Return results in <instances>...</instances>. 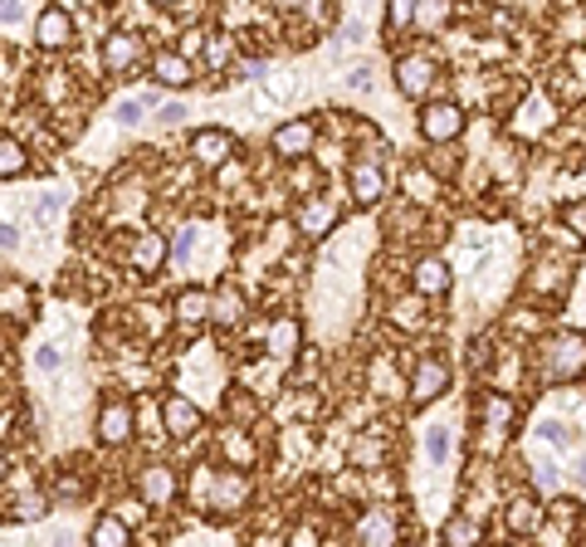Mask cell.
<instances>
[{
  "mask_svg": "<svg viewBox=\"0 0 586 547\" xmlns=\"http://www.w3.org/2000/svg\"><path fill=\"white\" fill-rule=\"evenodd\" d=\"M68 39H74V15H68L64 5H49L44 15L35 20V44L39 49H68Z\"/></svg>",
  "mask_w": 586,
  "mask_h": 547,
  "instance_id": "4fadbf2b",
  "label": "cell"
},
{
  "mask_svg": "<svg viewBox=\"0 0 586 547\" xmlns=\"http://www.w3.org/2000/svg\"><path fill=\"white\" fill-rule=\"evenodd\" d=\"M29 289L25 283H15V279H5V318H29Z\"/></svg>",
  "mask_w": 586,
  "mask_h": 547,
  "instance_id": "1f68e13d",
  "label": "cell"
},
{
  "mask_svg": "<svg viewBox=\"0 0 586 547\" xmlns=\"http://www.w3.org/2000/svg\"><path fill=\"white\" fill-rule=\"evenodd\" d=\"M406 186L420 195V201H435V176L420 171V166H416V171H406Z\"/></svg>",
  "mask_w": 586,
  "mask_h": 547,
  "instance_id": "d590c367",
  "label": "cell"
},
{
  "mask_svg": "<svg viewBox=\"0 0 586 547\" xmlns=\"http://www.w3.org/2000/svg\"><path fill=\"white\" fill-rule=\"evenodd\" d=\"M0 20H5V29L20 25V0H0Z\"/></svg>",
  "mask_w": 586,
  "mask_h": 547,
  "instance_id": "7bdbcfd3",
  "label": "cell"
},
{
  "mask_svg": "<svg viewBox=\"0 0 586 547\" xmlns=\"http://www.w3.org/2000/svg\"><path fill=\"white\" fill-rule=\"evenodd\" d=\"M347 88H352V93H367V88H371V68H347Z\"/></svg>",
  "mask_w": 586,
  "mask_h": 547,
  "instance_id": "60d3db41",
  "label": "cell"
},
{
  "mask_svg": "<svg viewBox=\"0 0 586 547\" xmlns=\"http://www.w3.org/2000/svg\"><path fill=\"white\" fill-rule=\"evenodd\" d=\"M357 537L361 543H396V523H391L386 513H367L357 523Z\"/></svg>",
  "mask_w": 586,
  "mask_h": 547,
  "instance_id": "4316f807",
  "label": "cell"
},
{
  "mask_svg": "<svg viewBox=\"0 0 586 547\" xmlns=\"http://www.w3.org/2000/svg\"><path fill=\"white\" fill-rule=\"evenodd\" d=\"M240 318H244L240 289H220V293H215V308H211V322H215V328H234Z\"/></svg>",
  "mask_w": 586,
  "mask_h": 547,
  "instance_id": "d4e9b609",
  "label": "cell"
},
{
  "mask_svg": "<svg viewBox=\"0 0 586 547\" xmlns=\"http://www.w3.org/2000/svg\"><path fill=\"white\" fill-rule=\"evenodd\" d=\"M230 156H234V137L225 132V127H201V132L191 137V162L205 166V171L230 166Z\"/></svg>",
  "mask_w": 586,
  "mask_h": 547,
  "instance_id": "52a82bcc",
  "label": "cell"
},
{
  "mask_svg": "<svg viewBox=\"0 0 586 547\" xmlns=\"http://www.w3.org/2000/svg\"><path fill=\"white\" fill-rule=\"evenodd\" d=\"M186 113H191L186 103H162V107H156V123H162V127H176Z\"/></svg>",
  "mask_w": 586,
  "mask_h": 547,
  "instance_id": "ab89813d",
  "label": "cell"
},
{
  "mask_svg": "<svg viewBox=\"0 0 586 547\" xmlns=\"http://www.w3.org/2000/svg\"><path fill=\"white\" fill-rule=\"evenodd\" d=\"M205 44H211V39H205V29H186V35H181V54L186 59L205 54Z\"/></svg>",
  "mask_w": 586,
  "mask_h": 547,
  "instance_id": "f35d334b",
  "label": "cell"
},
{
  "mask_svg": "<svg viewBox=\"0 0 586 547\" xmlns=\"http://www.w3.org/2000/svg\"><path fill=\"white\" fill-rule=\"evenodd\" d=\"M244 504H250V479H244V469H220V474L211 479V488H205V508H211V518H234L244 513Z\"/></svg>",
  "mask_w": 586,
  "mask_h": 547,
  "instance_id": "6da1fadb",
  "label": "cell"
},
{
  "mask_svg": "<svg viewBox=\"0 0 586 547\" xmlns=\"http://www.w3.org/2000/svg\"><path fill=\"white\" fill-rule=\"evenodd\" d=\"M279 5L283 10H298V5H308V0H279Z\"/></svg>",
  "mask_w": 586,
  "mask_h": 547,
  "instance_id": "bcb514c9",
  "label": "cell"
},
{
  "mask_svg": "<svg viewBox=\"0 0 586 547\" xmlns=\"http://www.w3.org/2000/svg\"><path fill=\"white\" fill-rule=\"evenodd\" d=\"M313 142H318V127H313V117H293V123H279L269 137L273 156H283V162H303V156H313Z\"/></svg>",
  "mask_w": 586,
  "mask_h": 547,
  "instance_id": "277c9868",
  "label": "cell"
},
{
  "mask_svg": "<svg viewBox=\"0 0 586 547\" xmlns=\"http://www.w3.org/2000/svg\"><path fill=\"white\" fill-rule=\"evenodd\" d=\"M137 54H142V39L127 35V29H113V35L103 39V64L113 68V74H123V68L137 64Z\"/></svg>",
  "mask_w": 586,
  "mask_h": 547,
  "instance_id": "e0dca14e",
  "label": "cell"
},
{
  "mask_svg": "<svg viewBox=\"0 0 586 547\" xmlns=\"http://www.w3.org/2000/svg\"><path fill=\"white\" fill-rule=\"evenodd\" d=\"M132 425H137V410L127 406V400H103V410H98V425H93V435H98V445H107V449H123L127 440H132Z\"/></svg>",
  "mask_w": 586,
  "mask_h": 547,
  "instance_id": "8992f818",
  "label": "cell"
},
{
  "mask_svg": "<svg viewBox=\"0 0 586 547\" xmlns=\"http://www.w3.org/2000/svg\"><path fill=\"white\" fill-rule=\"evenodd\" d=\"M211 308H215V298L205 289H181V293H176V303H171V313H176V322H181V328L205 322V318H211Z\"/></svg>",
  "mask_w": 586,
  "mask_h": 547,
  "instance_id": "d6986e66",
  "label": "cell"
},
{
  "mask_svg": "<svg viewBox=\"0 0 586 547\" xmlns=\"http://www.w3.org/2000/svg\"><path fill=\"white\" fill-rule=\"evenodd\" d=\"M537 445L566 455V449H576V425H566V420H543V425H537Z\"/></svg>",
  "mask_w": 586,
  "mask_h": 547,
  "instance_id": "cb8c5ba5",
  "label": "cell"
},
{
  "mask_svg": "<svg viewBox=\"0 0 586 547\" xmlns=\"http://www.w3.org/2000/svg\"><path fill=\"white\" fill-rule=\"evenodd\" d=\"M566 230H572L576 240H586V195H582V201L566 205Z\"/></svg>",
  "mask_w": 586,
  "mask_h": 547,
  "instance_id": "8d00e7d4",
  "label": "cell"
},
{
  "mask_svg": "<svg viewBox=\"0 0 586 547\" xmlns=\"http://www.w3.org/2000/svg\"><path fill=\"white\" fill-rule=\"evenodd\" d=\"M435 78H440V74H435V59H430V54H406V59H396V88H400L406 98H416V103L430 93V88H435Z\"/></svg>",
  "mask_w": 586,
  "mask_h": 547,
  "instance_id": "ba28073f",
  "label": "cell"
},
{
  "mask_svg": "<svg viewBox=\"0 0 586 547\" xmlns=\"http://www.w3.org/2000/svg\"><path fill=\"white\" fill-rule=\"evenodd\" d=\"M162 430L171 440H191L201 430V410H195L191 396H166L162 400Z\"/></svg>",
  "mask_w": 586,
  "mask_h": 547,
  "instance_id": "7c38bea8",
  "label": "cell"
},
{
  "mask_svg": "<svg viewBox=\"0 0 586 547\" xmlns=\"http://www.w3.org/2000/svg\"><path fill=\"white\" fill-rule=\"evenodd\" d=\"M25 166H29V152L15 142V137H5V142H0V176H5V181H15Z\"/></svg>",
  "mask_w": 586,
  "mask_h": 547,
  "instance_id": "83f0119b",
  "label": "cell"
},
{
  "mask_svg": "<svg viewBox=\"0 0 586 547\" xmlns=\"http://www.w3.org/2000/svg\"><path fill=\"white\" fill-rule=\"evenodd\" d=\"M479 410H484V420L494 430H504L508 420H513V400L504 396V391H484V400H479Z\"/></svg>",
  "mask_w": 586,
  "mask_h": 547,
  "instance_id": "484cf974",
  "label": "cell"
},
{
  "mask_svg": "<svg viewBox=\"0 0 586 547\" xmlns=\"http://www.w3.org/2000/svg\"><path fill=\"white\" fill-rule=\"evenodd\" d=\"M35 367L44 371V377H54V371L64 367V352H59V342H44V347L35 352Z\"/></svg>",
  "mask_w": 586,
  "mask_h": 547,
  "instance_id": "e575fe53",
  "label": "cell"
},
{
  "mask_svg": "<svg viewBox=\"0 0 586 547\" xmlns=\"http://www.w3.org/2000/svg\"><path fill=\"white\" fill-rule=\"evenodd\" d=\"M264 347H269V357H293V352L303 347V328L293 318H273L269 332H264Z\"/></svg>",
  "mask_w": 586,
  "mask_h": 547,
  "instance_id": "ffe728a7",
  "label": "cell"
},
{
  "mask_svg": "<svg viewBox=\"0 0 586 547\" xmlns=\"http://www.w3.org/2000/svg\"><path fill=\"white\" fill-rule=\"evenodd\" d=\"M162 107V98L156 93H127V98H117V107H113V123L117 127H142L146 117Z\"/></svg>",
  "mask_w": 586,
  "mask_h": 547,
  "instance_id": "44dd1931",
  "label": "cell"
},
{
  "mask_svg": "<svg viewBox=\"0 0 586 547\" xmlns=\"http://www.w3.org/2000/svg\"><path fill=\"white\" fill-rule=\"evenodd\" d=\"M137 494H142V504L162 508L176 498V469L171 465H146L142 474H137Z\"/></svg>",
  "mask_w": 586,
  "mask_h": 547,
  "instance_id": "5bb4252c",
  "label": "cell"
},
{
  "mask_svg": "<svg viewBox=\"0 0 586 547\" xmlns=\"http://www.w3.org/2000/svg\"><path fill=\"white\" fill-rule=\"evenodd\" d=\"M445 543H459V547L479 543V523H474V518H464V513L449 518V523H445Z\"/></svg>",
  "mask_w": 586,
  "mask_h": 547,
  "instance_id": "d6a6232c",
  "label": "cell"
},
{
  "mask_svg": "<svg viewBox=\"0 0 586 547\" xmlns=\"http://www.w3.org/2000/svg\"><path fill=\"white\" fill-rule=\"evenodd\" d=\"M445 391H449V367L440 357H420L416 371H410V410H425Z\"/></svg>",
  "mask_w": 586,
  "mask_h": 547,
  "instance_id": "3957f363",
  "label": "cell"
},
{
  "mask_svg": "<svg viewBox=\"0 0 586 547\" xmlns=\"http://www.w3.org/2000/svg\"><path fill=\"white\" fill-rule=\"evenodd\" d=\"M410 283H416V293L435 298V293H445V289H449V264L440 259V254H425V259L410 264Z\"/></svg>",
  "mask_w": 586,
  "mask_h": 547,
  "instance_id": "9a60e30c",
  "label": "cell"
},
{
  "mask_svg": "<svg viewBox=\"0 0 586 547\" xmlns=\"http://www.w3.org/2000/svg\"><path fill=\"white\" fill-rule=\"evenodd\" d=\"M59 494H64V498H78V494H84V484H78V479H59Z\"/></svg>",
  "mask_w": 586,
  "mask_h": 547,
  "instance_id": "ee69618b",
  "label": "cell"
},
{
  "mask_svg": "<svg viewBox=\"0 0 586 547\" xmlns=\"http://www.w3.org/2000/svg\"><path fill=\"white\" fill-rule=\"evenodd\" d=\"M347 191H352V201H357L361 211H371V205L386 201V171L371 166V162H357L347 171Z\"/></svg>",
  "mask_w": 586,
  "mask_h": 547,
  "instance_id": "30bf717a",
  "label": "cell"
},
{
  "mask_svg": "<svg viewBox=\"0 0 586 547\" xmlns=\"http://www.w3.org/2000/svg\"><path fill=\"white\" fill-rule=\"evenodd\" d=\"M566 474H572V484H576V488H586V449H576V455H572Z\"/></svg>",
  "mask_w": 586,
  "mask_h": 547,
  "instance_id": "b9f144b4",
  "label": "cell"
},
{
  "mask_svg": "<svg viewBox=\"0 0 586 547\" xmlns=\"http://www.w3.org/2000/svg\"><path fill=\"white\" fill-rule=\"evenodd\" d=\"M337 225V201L332 195H308L298 205V234L303 240H322V234Z\"/></svg>",
  "mask_w": 586,
  "mask_h": 547,
  "instance_id": "8fae6325",
  "label": "cell"
},
{
  "mask_svg": "<svg viewBox=\"0 0 586 547\" xmlns=\"http://www.w3.org/2000/svg\"><path fill=\"white\" fill-rule=\"evenodd\" d=\"M152 78H156L162 88H186V84L195 78V74H191V59H186L181 49H176V54L166 49V54H156V59H152Z\"/></svg>",
  "mask_w": 586,
  "mask_h": 547,
  "instance_id": "ac0fdd59",
  "label": "cell"
},
{
  "mask_svg": "<svg viewBox=\"0 0 586 547\" xmlns=\"http://www.w3.org/2000/svg\"><path fill=\"white\" fill-rule=\"evenodd\" d=\"M543 518H547V508H543V498L537 494H513L504 504V527L513 537H533L537 527H543Z\"/></svg>",
  "mask_w": 586,
  "mask_h": 547,
  "instance_id": "9c48e42d",
  "label": "cell"
},
{
  "mask_svg": "<svg viewBox=\"0 0 586 547\" xmlns=\"http://www.w3.org/2000/svg\"><path fill=\"white\" fill-rule=\"evenodd\" d=\"M547 377L552 381H576L586 371V338L582 332H562V338L547 342Z\"/></svg>",
  "mask_w": 586,
  "mask_h": 547,
  "instance_id": "7a4b0ae2",
  "label": "cell"
},
{
  "mask_svg": "<svg viewBox=\"0 0 586 547\" xmlns=\"http://www.w3.org/2000/svg\"><path fill=\"white\" fill-rule=\"evenodd\" d=\"M195 240H201V225H181V234L171 240V259H176V269H186V264H191Z\"/></svg>",
  "mask_w": 586,
  "mask_h": 547,
  "instance_id": "f546056e",
  "label": "cell"
},
{
  "mask_svg": "<svg viewBox=\"0 0 586 547\" xmlns=\"http://www.w3.org/2000/svg\"><path fill=\"white\" fill-rule=\"evenodd\" d=\"M166 259H171V244H166L156 230H142V234H137V240H132V269H137V274H152V269H162Z\"/></svg>",
  "mask_w": 586,
  "mask_h": 547,
  "instance_id": "2e32d148",
  "label": "cell"
},
{
  "mask_svg": "<svg viewBox=\"0 0 586 547\" xmlns=\"http://www.w3.org/2000/svg\"><path fill=\"white\" fill-rule=\"evenodd\" d=\"M64 211V191H54V186H49V191H39V201H35V220L39 225H54V215Z\"/></svg>",
  "mask_w": 586,
  "mask_h": 547,
  "instance_id": "836d02e7",
  "label": "cell"
},
{
  "mask_svg": "<svg viewBox=\"0 0 586 547\" xmlns=\"http://www.w3.org/2000/svg\"><path fill=\"white\" fill-rule=\"evenodd\" d=\"M152 5H181V0H152Z\"/></svg>",
  "mask_w": 586,
  "mask_h": 547,
  "instance_id": "7dc6e473",
  "label": "cell"
},
{
  "mask_svg": "<svg viewBox=\"0 0 586 547\" xmlns=\"http://www.w3.org/2000/svg\"><path fill=\"white\" fill-rule=\"evenodd\" d=\"M464 107L459 103H425L420 107V137L425 142H455L459 132H464Z\"/></svg>",
  "mask_w": 586,
  "mask_h": 547,
  "instance_id": "5b68a950",
  "label": "cell"
},
{
  "mask_svg": "<svg viewBox=\"0 0 586 547\" xmlns=\"http://www.w3.org/2000/svg\"><path fill=\"white\" fill-rule=\"evenodd\" d=\"M449 449H455V425L449 420H435L425 430V459L430 465H449Z\"/></svg>",
  "mask_w": 586,
  "mask_h": 547,
  "instance_id": "7402d4cb",
  "label": "cell"
},
{
  "mask_svg": "<svg viewBox=\"0 0 586 547\" xmlns=\"http://www.w3.org/2000/svg\"><path fill=\"white\" fill-rule=\"evenodd\" d=\"M88 537H93V543H103V547H123V543H132V527H127L123 513H103Z\"/></svg>",
  "mask_w": 586,
  "mask_h": 547,
  "instance_id": "603a6c76",
  "label": "cell"
},
{
  "mask_svg": "<svg viewBox=\"0 0 586 547\" xmlns=\"http://www.w3.org/2000/svg\"><path fill=\"white\" fill-rule=\"evenodd\" d=\"M205 64H211V74H225V68H230L234 64V39L230 35H215L211 39V44H205Z\"/></svg>",
  "mask_w": 586,
  "mask_h": 547,
  "instance_id": "f1b7e54d",
  "label": "cell"
},
{
  "mask_svg": "<svg viewBox=\"0 0 586 547\" xmlns=\"http://www.w3.org/2000/svg\"><path fill=\"white\" fill-rule=\"evenodd\" d=\"M416 10H420V0H386V29L391 35L406 29V25H416Z\"/></svg>",
  "mask_w": 586,
  "mask_h": 547,
  "instance_id": "4dcf8cb0",
  "label": "cell"
},
{
  "mask_svg": "<svg viewBox=\"0 0 586 547\" xmlns=\"http://www.w3.org/2000/svg\"><path fill=\"white\" fill-rule=\"evenodd\" d=\"M445 15H449V0H420V10H416V20H425V25H435Z\"/></svg>",
  "mask_w": 586,
  "mask_h": 547,
  "instance_id": "74e56055",
  "label": "cell"
},
{
  "mask_svg": "<svg viewBox=\"0 0 586 547\" xmlns=\"http://www.w3.org/2000/svg\"><path fill=\"white\" fill-rule=\"evenodd\" d=\"M20 513H25V518H39V513H44V498H25V508H20Z\"/></svg>",
  "mask_w": 586,
  "mask_h": 547,
  "instance_id": "f6af8a7d",
  "label": "cell"
}]
</instances>
